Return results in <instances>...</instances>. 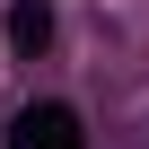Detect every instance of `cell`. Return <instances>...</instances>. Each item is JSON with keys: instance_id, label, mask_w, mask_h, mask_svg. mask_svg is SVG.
Returning a JSON list of instances; mask_svg holds the SVG:
<instances>
[{"instance_id": "obj_1", "label": "cell", "mask_w": 149, "mask_h": 149, "mask_svg": "<svg viewBox=\"0 0 149 149\" xmlns=\"http://www.w3.org/2000/svg\"><path fill=\"white\" fill-rule=\"evenodd\" d=\"M9 149H79V114L70 105H26L9 123Z\"/></svg>"}, {"instance_id": "obj_2", "label": "cell", "mask_w": 149, "mask_h": 149, "mask_svg": "<svg viewBox=\"0 0 149 149\" xmlns=\"http://www.w3.org/2000/svg\"><path fill=\"white\" fill-rule=\"evenodd\" d=\"M44 35H53V0H9V44L35 53Z\"/></svg>"}]
</instances>
